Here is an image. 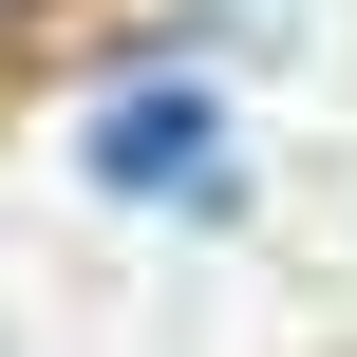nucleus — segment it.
Segmentation results:
<instances>
[{
	"mask_svg": "<svg viewBox=\"0 0 357 357\" xmlns=\"http://www.w3.org/2000/svg\"><path fill=\"white\" fill-rule=\"evenodd\" d=\"M94 188H132V207H226V113H207L188 75L113 94V113H94Z\"/></svg>",
	"mask_w": 357,
	"mask_h": 357,
	"instance_id": "1",
	"label": "nucleus"
}]
</instances>
